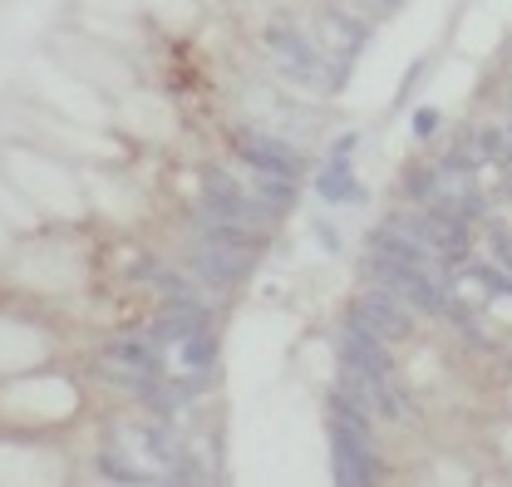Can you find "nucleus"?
I'll list each match as a JSON object with an SVG mask.
<instances>
[{
    "mask_svg": "<svg viewBox=\"0 0 512 487\" xmlns=\"http://www.w3.org/2000/svg\"><path fill=\"white\" fill-rule=\"evenodd\" d=\"M10 266H15V281H20V286L45 291V296H60L69 286H79V256H74V246L30 242L25 251L10 256Z\"/></svg>",
    "mask_w": 512,
    "mask_h": 487,
    "instance_id": "nucleus-5",
    "label": "nucleus"
},
{
    "mask_svg": "<svg viewBox=\"0 0 512 487\" xmlns=\"http://www.w3.org/2000/svg\"><path fill=\"white\" fill-rule=\"evenodd\" d=\"M79 409V389L64 374H40V379H15L0 389V419L20 428H50L64 424Z\"/></svg>",
    "mask_w": 512,
    "mask_h": 487,
    "instance_id": "nucleus-3",
    "label": "nucleus"
},
{
    "mask_svg": "<svg viewBox=\"0 0 512 487\" xmlns=\"http://www.w3.org/2000/svg\"><path fill=\"white\" fill-rule=\"evenodd\" d=\"M124 123L133 138H168L173 133V109L158 99V94H138V89H128L124 94Z\"/></svg>",
    "mask_w": 512,
    "mask_h": 487,
    "instance_id": "nucleus-9",
    "label": "nucleus"
},
{
    "mask_svg": "<svg viewBox=\"0 0 512 487\" xmlns=\"http://www.w3.org/2000/svg\"><path fill=\"white\" fill-rule=\"evenodd\" d=\"M316 197L330 202V207H345V202H360V197H365V192H360V173H355V153L330 148L325 168L316 173Z\"/></svg>",
    "mask_w": 512,
    "mask_h": 487,
    "instance_id": "nucleus-8",
    "label": "nucleus"
},
{
    "mask_svg": "<svg viewBox=\"0 0 512 487\" xmlns=\"http://www.w3.org/2000/svg\"><path fill=\"white\" fill-rule=\"evenodd\" d=\"M409 133H414L419 143L434 138V133H439V109H414V114H409Z\"/></svg>",
    "mask_w": 512,
    "mask_h": 487,
    "instance_id": "nucleus-11",
    "label": "nucleus"
},
{
    "mask_svg": "<svg viewBox=\"0 0 512 487\" xmlns=\"http://www.w3.org/2000/svg\"><path fill=\"white\" fill-rule=\"evenodd\" d=\"M261 45H266V55H271V69L286 74V79H296L301 89L325 94V89L335 84V60L320 50L316 35H306V30H296V25H271V30L261 35Z\"/></svg>",
    "mask_w": 512,
    "mask_h": 487,
    "instance_id": "nucleus-4",
    "label": "nucleus"
},
{
    "mask_svg": "<svg viewBox=\"0 0 512 487\" xmlns=\"http://www.w3.org/2000/svg\"><path fill=\"white\" fill-rule=\"evenodd\" d=\"M0 168H5V178L15 183V192L30 197L35 207L64 212L69 222L84 212V192H79V183L60 168V158H50V153H40V148H5Z\"/></svg>",
    "mask_w": 512,
    "mask_h": 487,
    "instance_id": "nucleus-1",
    "label": "nucleus"
},
{
    "mask_svg": "<svg viewBox=\"0 0 512 487\" xmlns=\"http://www.w3.org/2000/svg\"><path fill=\"white\" fill-rule=\"evenodd\" d=\"M360 315L380 330L384 340H404L409 330H414V305H404L394 291H384V286H375L370 296H365V305H360Z\"/></svg>",
    "mask_w": 512,
    "mask_h": 487,
    "instance_id": "nucleus-10",
    "label": "nucleus"
},
{
    "mask_svg": "<svg viewBox=\"0 0 512 487\" xmlns=\"http://www.w3.org/2000/svg\"><path fill=\"white\" fill-rule=\"evenodd\" d=\"M69 64V74L74 79H84V84H99V89H114V94H128L133 89V69H128L124 55H114L109 45H99L94 50V40H84V35H69L55 45Z\"/></svg>",
    "mask_w": 512,
    "mask_h": 487,
    "instance_id": "nucleus-6",
    "label": "nucleus"
},
{
    "mask_svg": "<svg viewBox=\"0 0 512 487\" xmlns=\"http://www.w3.org/2000/svg\"><path fill=\"white\" fill-rule=\"evenodd\" d=\"M330 463L340 483H370L375 478V414L355 404L345 389L330 404Z\"/></svg>",
    "mask_w": 512,
    "mask_h": 487,
    "instance_id": "nucleus-2",
    "label": "nucleus"
},
{
    "mask_svg": "<svg viewBox=\"0 0 512 487\" xmlns=\"http://www.w3.org/2000/svg\"><path fill=\"white\" fill-rule=\"evenodd\" d=\"M50 355V340H45V330H35L30 320H10V315H0V369H25L35 365V360H45Z\"/></svg>",
    "mask_w": 512,
    "mask_h": 487,
    "instance_id": "nucleus-7",
    "label": "nucleus"
}]
</instances>
